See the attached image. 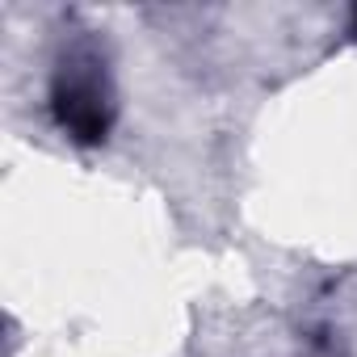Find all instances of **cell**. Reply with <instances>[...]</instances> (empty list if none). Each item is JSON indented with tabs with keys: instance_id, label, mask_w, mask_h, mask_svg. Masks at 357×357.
<instances>
[{
	"instance_id": "1",
	"label": "cell",
	"mask_w": 357,
	"mask_h": 357,
	"mask_svg": "<svg viewBox=\"0 0 357 357\" xmlns=\"http://www.w3.org/2000/svg\"><path fill=\"white\" fill-rule=\"evenodd\" d=\"M51 109L55 122L76 139V143H101L114 122V89L105 59L97 47H72L51 80Z\"/></svg>"
},
{
	"instance_id": "2",
	"label": "cell",
	"mask_w": 357,
	"mask_h": 357,
	"mask_svg": "<svg viewBox=\"0 0 357 357\" xmlns=\"http://www.w3.org/2000/svg\"><path fill=\"white\" fill-rule=\"evenodd\" d=\"M353 30H357V9H353Z\"/></svg>"
}]
</instances>
